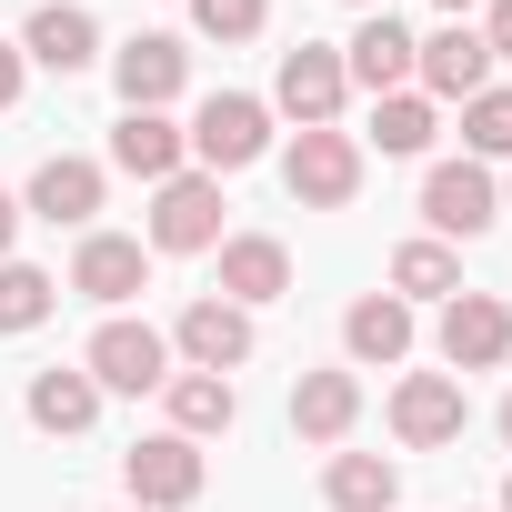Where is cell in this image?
<instances>
[{"mask_svg":"<svg viewBox=\"0 0 512 512\" xmlns=\"http://www.w3.org/2000/svg\"><path fill=\"white\" fill-rule=\"evenodd\" d=\"M51 302H61V282H51V272L0 262V332H41V322H51Z\"/></svg>","mask_w":512,"mask_h":512,"instance_id":"cell-26","label":"cell"},{"mask_svg":"<svg viewBox=\"0 0 512 512\" xmlns=\"http://www.w3.org/2000/svg\"><path fill=\"white\" fill-rule=\"evenodd\" d=\"M502 352H512V312L492 292H452L442 302V362L452 372H492Z\"/></svg>","mask_w":512,"mask_h":512,"instance_id":"cell-12","label":"cell"},{"mask_svg":"<svg viewBox=\"0 0 512 512\" xmlns=\"http://www.w3.org/2000/svg\"><path fill=\"white\" fill-rule=\"evenodd\" d=\"M392 432H402L412 452L462 442V372H402V382H392Z\"/></svg>","mask_w":512,"mask_h":512,"instance_id":"cell-9","label":"cell"},{"mask_svg":"<svg viewBox=\"0 0 512 512\" xmlns=\"http://www.w3.org/2000/svg\"><path fill=\"white\" fill-rule=\"evenodd\" d=\"M151 251H221V181L211 171H171L151 191Z\"/></svg>","mask_w":512,"mask_h":512,"instance_id":"cell-6","label":"cell"},{"mask_svg":"<svg viewBox=\"0 0 512 512\" xmlns=\"http://www.w3.org/2000/svg\"><path fill=\"white\" fill-rule=\"evenodd\" d=\"M121 512H141V502H121Z\"/></svg>","mask_w":512,"mask_h":512,"instance_id":"cell-36","label":"cell"},{"mask_svg":"<svg viewBox=\"0 0 512 512\" xmlns=\"http://www.w3.org/2000/svg\"><path fill=\"white\" fill-rule=\"evenodd\" d=\"M322 492H332V512H392V502H402V472H392L382 452H332Z\"/></svg>","mask_w":512,"mask_h":512,"instance_id":"cell-22","label":"cell"},{"mask_svg":"<svg viewBox=\"0 0 512 512\" xmlns=\"http://www.w3.org/2000/svg\"><path fill=\"white\" fill-rule=\"evenodd\" d=\"M11 231H21V201L0 191V262H11Z\"/></svg>","mask_w":512,"mask_h":512,"instance_id":"cell-31","label":"cell"},{"mask_svg":"<svg viewBox=\"0 0 512 512\" xmlns=\"http://www.w3.org/2000/svg\"><path fill=\"white\" fill-rule=\"evenodd\" d=\"M272 101H282L302 131H332V121H342V101H352V71H342V51H322V41L282 51V71H272Z\"/></svg>","mask_w":512,"mask_h":512,"instance_id":"cell-5","label":"cell"},{"mask_svg":"<svg viewBox=\"0 0 512 512\" xmlns=\"http://www.w3.org/2000/svg\"><path fill=\"white\" fill-rule=\"evenodd\" d=\"M141 282H151V241H131V231H81V251H71V292H91L101 312H121Z\"/></svg>","mask_w":512,"mask_h":512,"instance_id":"cell-10","label":"cell"},{"mask_svg":"<svg viewBox=\"0 0 512 512\" xmlns=\"http://www.w3.org/2000/svg\"><path fill=\"white\" fill-rule=\"evenodd\" d=\"M462 161H512V91L462 101Z\"/></svg>","mask_w":512,"mask_h":512,"instance_id":"cell-27","label":"cell"},{"mask_svg":"<svg viewBox=\"0 0 512 512\" xmlns=\"http://www.w3.org/2000/svg\"><path fill=\"white\" fill-rule=\"evenodd\" d=\"M171 352H181L191 372H241V362H251V312H241V302H221V292H201V302L181 312Z\"/></svg>","mask_w":512,"mask_h":512,"instance_id":"cell-11","label":"cell"},{"mask_svg":"<svg viewBox=\"0 0 512 512\" xmlns=\"http://www.w3.org/2000/svg\"><path fill=\"white\" fill-rule=\"evenodd\" d=\"M31 422L41 432H91L101 422V382L91 372H31Z\"/></svg>","mask_w":512,"mask_h":512,"instance_id":"cell-23","label":"cell"},{"mask_svg":"<svg viewBox=\"0 0 512 512\" xmlns=\"http://www.w3.org/2000/svg\"><path fill=\"white\" fill-rule=\"evenodd\" d=\"M352 422H362V382L352 372H302L292 382V432L302 442H342Z\"/></svg>","mask_w":512,"mask_h":512,"instance_id":"cell-21","label":"cell"},{"mask_svg":"<svg viewBox=\"0 0 512 512\" xmlns=\"http://www.w3.org/2000/svg\"><path fill=\"white\" fill-rule=\"evenodd\" d=\"M502 442H512V392H502Z\"/></svg>","mask_w":512,"mask_h":512,"instance_id":"cell-33","label":"cell"},{"mask_svg":"<svg viewBox=\"0 0 512 512\" xmlns=\"http://www.w3.org/2000/svg\"><path fill=\"white\" fill-rule=\"evenodd\" d=\"M422 221H432L442 241H482V231L502 221L492 171H482V161H432V171H422Z\"/></svg>","mask_w":512,"mask_h":512,"instance_id":"cell-4","label":"cell"},{"mask_svg":"<svg viewBox=\"0 0 512 512\" xmlns=\"http://www.w3.org/2000/svg\"><path fill=\"white\" fill-rule=\"evenodd\" d=\"M81 372H91L101 392H161V382H171V342H161L151 322H131V312H111V322L91 332V352H81Z\"/></svg>","mask_w":512,"mask_h":512,"instance_id":"cell-3","label":"cell"},{"mask_svg":"<svg viewBox=\"0 0 512 512\" xmlns=\"http://www.w3.org/2000/svg\"><path fill=\"white\" fill-rule=\"evenodd\" d=\"M412 81H422V101H472V91H492L482 31H472V21H442L432 41H412Z\"/></svg>","mask_w":512,"mask_h":512,"instance_id":"cell-8","label":"cell"},{"mask_svg":"<svg viewBox=\"0 0 512 512\" xmlns=\"http://www.w3.org/2000/svg\"><path fill=\"white\" fill-rule=\"evenodd\" d=\"M482 51H492V61H512V0H492V21H482Z\"/></svg>","mask_w":512,"mask_h":512,"instance_id":"cell-29","label":"cell"},{"mask_svg":"<svg viewBox=\"0 0 512 512\" xmlns=\"http://www.w3.org/2000/svg\"><path fill=\"white\" fill-rule=\"evenodd\" d=\"M372 151H392V161L432 151V101H422V91H392V101H372Z\"/></svg>","mask_w":512,"mask_h":512,"instance_id":"cell-25","label":"cell"},{"mask_svg":"<svg viewBox=\"0 0 512 512\" xmlns=\"http://www.w3.org/2000/svg\"><path fill=\"white\" fill-rule=\"evenodd\" d=\"M392 292H402V302H452V292H462V262H452L442 241H402V251H392Z\"/></svg>","mask_w":512,"mask_h":512,"instance_id":"cell-24","label":"cell"},{"mask_svg":"<svg viewBox=\"0 0 512 512\" xmlns=\"http://www.w3.org/2000/svg\"><path fill=\"white\" fill-rule=\"evenodd\" d=\"M282 292H292V251L272 231H231L221 241V302L251 312V302H282Z\"/></svg>","mask_w":512,"mask_h":512,"instance_id":"cell-15","label":"cell"},{"mask_svg":"<svg viewBox=\"0 0 512 512\" xmlns=\"http://www.w3.org/2000/svg\"><path fill=\"white\" fill-rule=\"evenodd\" d=\"M121 482H131V502H141V512H181V502H201V442L151 432V442H131V452H121Z\"/></svg>","mask_w":512,"mask_h":512,"instance_id":"cell-7","label":"cell"},{"mask_svg":"<svg viewBox=\"0 0 512 512\" xmlns=\"http://www.w3.org/2000/svg\"><path fill=\"white\" fill-rule=\"evenodd\" d=\"M502 512H512V472H502Z\"/></svg>","mask_w":512,"mask_h":512,"instance_id":"cell-34","label":"cell"},{"mask_svg":"<svg viewBox=\"0 0 512 512\" xmlns=\"http://www.w3.org/2000/svg\"><path fill=\"white\" fill-rule=\"evenodd\" d=\"M161 402H171V432H181V442H201V432H231V422H241L231 372H171V382H161Z\"/></svg>","mask_w":512,"mask_h":512,"instance_id":"cell-20","label":"cell"},{"mask_svg":"<svg viewBox=\"0 0 512 512\" xmlns=\"http://www.w3.org/2000/svg\"><path fill=\"white\" fill-rule=\"evenodd\" d=\"M352 11H382V0H352Z\"/></svg>","mask_w":512,"mask_h":512,"instance_id":"cell-35","label":"cell"},{"mask_svg":"<svg viewBox=\"0 0 512 512\" xmlns=\"http://www.w3.org/2000/svg\"><path fill=\"white\" fill-rule=\"evenodd\" d=\"M21 101V41H0V111Z\"/></svg>","mask_w":512,"mask_h":512,"instance_id":"cell-30","label":"cell"},{"mask_svg":"<svg viewBox=\"0 0 512 512\" xmlns=\"http://www.w3.org/2000/svg\"><path fill=\"white\" fill-rule=\"evenodd\" d=\"M282 181H292L302 211H342V201L362 191V141H352V131H292Z\"/></svg>","mask_w":512,"mask_h":512,"instance_id":"cell-2","label":"cell"},{"mask_svg":"<svg viewBox=\"0 0 512 512\" xmlns=\"http://www.w3.org/2000/svg\"><path fill=\"white\" fill-rule=\"evenodd\" d=\"M181 161H191L181 121H161V111H121V121H111V171H131V181H151V191H161Z\"/></svg>","mask_w":512,"mask_h":512,"instance_id":"cell-17","label":"cell"},{"mask_svg":"<svg viewBox=\"0 0 512 512\" xmlns=\"http://www.w3.org/2000/svg\"><path fill=\"white\" fill-rule=\"evenodd\" d=\"M31 211H41V221H71V231H91V211H101V161H81V151H51V161L31 171Z\"/></svg>","mask_w":512,"mask_h":512,"instance_id":"cell-19","label":"cell"},{"mask_svg":"<svg viewBox=\"0 0 512 512\" xmlns=\"http://www.w3.org/2000/svg\"><path fill=\"white\" fill-rule=\"evenodd\" d=\"M262 11H272V0H191V31H201V41H251Z\"/></svg>","mask_w":512,"mask_h":512,"instance_id":"cell-28","label":"cell"},{"mask_svg":"<svg viewBox=\"0 0 512 512\" xmlns=\"http://www.w3.org/2000/svg\"><path fill=\"white\" fill-rule=\"evenodd\" d=\"M432 11H452V21H462V11H472V0H432Z\"/></svg>","mask_w":512,"mask_h":512,"instance_id":"cell-32","label":"cell"},{"mask_svg":"<svg viewBox=\"0 0 512 512\" xmlns=\"http://www.w3.org/2000/svg\"><path fill=\"white\" fill-rule=\"evenodd\" d=\"M191 161L221 181V171H251V161H262L272 151V101H251V91H211L201 111H191Z\"/></svg>","mask_w":512,"mask_h":512,"instance_id":"cell-1","label":"cell"},{"mask_svg":"<svg viewBox=\"0 0 512 512\" xmlns=\"http://www.w3.org/2000/svg\"><path fill=\"white\" fill-rule=\"evenodd\" d=\"M342 71H352V91H372V101L412 91V31H402L392 11H372V21L342 41Z\"/></svg>","mask_w":512,"mask_h":512,"instance_id":"cell-14","label":"cell"},{"mask_svg":"<svg viewBox=\"0 0 512 512\" xmlns=\"http://www.w3.org/2000/svg\"><path fill=\"white\" fill-rule=\"evenodd\" d=\"M21 61H41V71H91L101 61V21L81 11V0H41V11H31V31H21Z\"/></svg>","mask_w":512,"mask_h":512,"instance_id":"cell-13","label":"cell"},{"mask_svg":"<svg viewBox=\"0 0 512 512\" xmlns=\"http://www.w3.org/2000/svg\"><path fill=\"white\" fill-rule=\"evenodd\" d=\"M111 81H121V111H161V101L191 81V51H181L171 31H141V41L111 61Z\"/></svg>","mask_w":512,"mask_h":512,"instance_id":"cell-16","label":"cell"},{"mask_svg":"<svg viewBox=\"0 0 512 512\" xmlns=\"http://www.w3.org/2000/svg\"><path fill=\"white\" fill-rule=\"evenodd\" d=\"M342 352L372 362V372H392V362L412 352V302H402V292H362V302L342 312Z\"/></svg>","mask_w":512,"mask_h":512,"instance_id":"cell-18","label":"cell"}]
</instances>
